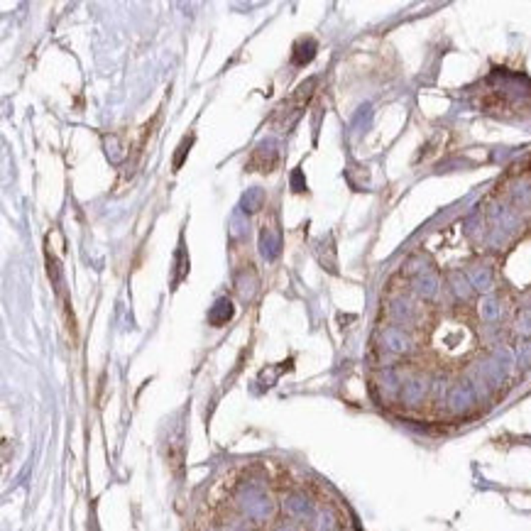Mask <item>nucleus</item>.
Listing matches in <instances>:
<instances>
[{
    "instance_id": "obj_7",
    "label": "nucleus",
    "mask_w": 531,
    "mask_h": 531,
    "mask_svg": "<svg viewBox=\"0 0 531 531\" xmlns=\"http://www.w3.org/2000/svg\"><path fill=\"white\" fill-rule=\"evenodd\" d=\"M519 360L531 365V343H522V348H519Z\"/></svg>"
},
{
    "instance_id": "obj_5",
    "label": "nucleus",
    "mask_w": 531,
    "mask_h": 531,
    "mask_svg": "<svg viewBox=\"0 0 531 531\" xmlns=\"http://www.w3.org/2000/svg\"><path fill=\"white\" fill-rule=\"evenodd\" d=\"M480 316H482V321H497V318L502 316L500 299H497V296H485V299L480 301Z\"/></svg>"
},
{
    "instance_id": "obj_3",
    "label": "nucleus",
    "mask_w": 531,
    "mask_h": 531,
    "mask_svg": "<svg viewBox=\"0 0 531 531\" xmlns=\"http://www.w3.org/2000/svg\"><path fill=\"white\" fill-rule=\"evenodd\" d=\"M509 199H512L514 209H531V182L529 179H519L517 184L509 191Z\"/></svg>"
},
{
    "instance_id": "obj_2",
    "label": "nucleus",
    "mask_w": 531,
    "mask_h": 531,
    "mask_svg": "<svg viewBox=\"0 0 531 531\" xmlns=\"http://www.w3.org/2000/svg\"><path fill=\"white\" fill-rule=\"evenodd\" d=\"M414 291H416L421 299H433L438 294V277L433 272H421L416 279H414Z\"/></svg>"
},
{
    "instance_id": "obj_6",
    "label": "nucleus",
    "mask_w": 531,
    "mask_h": 531,
    "mask_svg": "<svg viewBox=\"0 0 531 531\" xmlns=\"http://www.w3.org/2000/svg\"><path fill=\"white\" fill-rule=\"evenodd\" d=\"M450 284H453V294L458 296L460 301H468L472 296V291H475V289H472V284H470V279H468V274L463 277V274L455 272L453 277H450Z\"/></svg>"
},
{
    "instance_id": "obj_1",
    "label": "nucleus",
    "mask_w": 531,
    "mask_h": 531,
    "mask_svg": "<svg viewBox=\"0 0 531 531\" xmlns=\"http://www.w3.org/2000/svg\"><path fill=\"white\" fill-rule=\"evenodd\" d=\"M382 343H385V348L390 350V353H397V355H404L412 350V336L399 326H387L385 331H382Z\"/></svg>"
},
{
    "instance_id": "obj_4",
    "label": "nucleus",
    "mask_w": 531,
    "mask_h": 531,
    "mask_svg": "<svg viewBox=\"0 0 531 531\" xmlns=\"http://www.w3.org/2000/svg\"><path fill=\"white\" fill-rule=\"evenodd\" d=\"M468 279L475 291H490L492 289V272L485 264H475L468 269Z\"/></svg>"
}]
</instances>
